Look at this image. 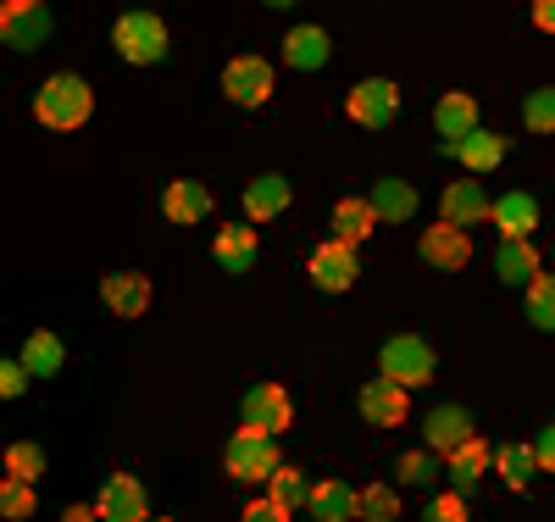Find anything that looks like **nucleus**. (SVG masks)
<instances>
[{"instance_id":"obj_40","label":"nucleus","mask_w":555,"mask_h":522,"mask_svg":"<svg viewBox=\"0 0 555 522\" xmlns=\"http://www.w3.org/2000/svg\"><path fill=\"white\" fill-rule=\"evenodd\" d=\"M533 456H539V467H544V472H555V422L533 440Z\"/></svg>"},{"instance_id":"obj_17","label":"nucleus","mask_w":555,"mask_h":522,"mask_svg":"<svg viewBox=\"0 0 555 522\" xmlns=\"http://www.w3.org/2000/svg\"><path fill=\"white\" fill-rule=\"evenodd\" d=\"M101 301L117 311V317H139L151 306V283L139 278V272H112L106 283H101Z\"/></svg>"},{"instance_id":"obj_34","label":"nucleus","mask_w":555,"mask_h":522,"mask_svg":"<svg viewBox=\"0 0 555 522\" xmlns=\"http://www.w3.org/2000/svg\"><path fill=\"white\" fill-rule=\"evenodd\" d=\"M528 128L533 133H555V89H533L528 94Z\"/></svg>"},{"instance_id":"obj_20","label":"nucleus","mask_w":555,"mask_h":522,"mask_svg":"<svg viewBox=\"0 0 555 522\" xmlns=\"http://www.w3.org/2000/svg\"><path fill=\"white\" fill-rule=\"evenodd\" d=\"M366 201H373L378 222H405V217L416 212V189H411V183H400V178H378Z\"/></svg>"},{"instance_id":"obj_12","label":"nucleus","mask_w":555,"mask_h":522,"mask_svg":"<svg viewBox=\"0 0 555 522\" xmlns=\"http://www.w3.org/2000/svg\"><path fill=\"white\" fill-rule=\"evenodd\" d=\"M423 434H428V445H434L439 456H455L461 445H473V440H478V434H473V417H467V411H455V406H439V411H428Z\"/></svg>"},{"instance_id":"obj_41","label":"nucleus","mask_w":555,"mask_h":522,"mask_svg":"<svg viewBox=\"0 0 555 522\" xmlns=\"http://www.w3.org/2000/svg\"><path fill=\"white\" fill-rule=\"evenodd\" d=\"M533 23H539L544 34H555V0H533Z\"/></svg>"},{"instance_id":"obj_1","label":"nucleus","mask_w":555,"mask_h":522,"mask_svg":"<svg viewBox=\"0 0 555 522\" xmlns=\"http://www.w3.org/2000/svg\"><path fill=\"white\" fill-rule=\"evenodd\" d=\"M89 106H95V94H89V84L78 78V73H56V78H44L39 84V94H34V117L44 123V128H78V123H89Z\"/></svg>"},{"instance_id":"obj_43","label":"nucleus","mask_w":555,"mask_h":522,"mask_svg":"<svg viewBox=\"0 0 555 522\" xmlns=\"http://www.w3.org/2000/svg\"><path fill=\"white\" fill-rule=\"evenodd\" d=\"M261 7H272V12H284V7H295V0H261Z\"/></svg>"},{"instance_id":"obj_35","label":"nucleus","mask_w":555,"mask_h":522,"mask_svg":"<svg viewBox=\"0 0 555 522\" xmlns=\"http://www.w3.org/2000/svg\"><path fill=\"white\" fill-rule=\"evenodd\" d=\"M0 511H7L12 522L34 517V484H12V479H7V489H0Z\"/></svg>"},{"instance_id":"obj_27","label":"nucleus","mask_w":555,"mask_h":522,"mask_svg":"<svg viewBox=\"0 0 555 522\" xmlns=\"http://www.w3.org/2000/svg\"><path fill=\"white\" fill-rule=\"evenodd\" d=\"M206 212H211V195H206L201 183L183 178V183H172V189H167V217H172V222H201Z\"/></svg>"},{"instance_id":"obj_6","label":"nucleus","mask_w":555,"mask_h":522,"mask_svg":"<svg viewBox=\"0 0 555 522\" xmlns=\"http://www.w3.org/2000/svg\"><path fill=\"white\" fill-rule=\"evenodd\" d=\"M240 417H245V429H256V434H284L295 422V400H289V390H278V384H256L245 395Z\"/></svg>"},{"instance_id":"obj_4","label":"nucleus","mask_w":555,"mask_h":522,"mask_svg":"<svg viewBox=\"0 0 555 522\" xmlns=\"http://www.w3.org/2000/svg\"><path fill=\"white\" fill-rule=\"evenodd\" d=\"M278 467H284V461H278L272 434L245 429V434H234V445H228V472H234L240 484H272V472H278Z\"/></svg>"},{"instance_id":"obj_33","label":"nucleus","mask_w":555,"mask_h":522,"mask_svg":"<svg viewBox=\"0 0 555 522\" xmlns=\"http://www.w3.org/2000/svg\"><path fill=\"white\" fill-rule=\"evenodd\" d=\"M39 472H44V450L39 445H12L7 450V479L12 484H39Z\"/></svg>"},{"instance_id":"obj_5","label":"nucleus","mask_w":555,"mask_h":522,"mask_svg":"<svg viewBox=\"0 0 555 522\" xmlns=\"http://www.w3.org/2000/svg\"><path fill=\"white\" fill-rule=\"evenodd\" d=\"M0 34H7L12 51H39L44 34H51L44 0H7V7H0Z\"/></svg>"},{"instance_id":"obj_19","label":"nucleus","mask_w":555,"mask_h":522,"mask_svg":"<svg viewBox=\"0 0 555 522\" xmlns=\"http://www.w3.org/2000/svg\"><path fill=\"white\" fill-rule=\"evenodd\" d=\"M494 272H500V283H533L539 278V251L528 240H500Z\"/></svg>"},{"instance_id":"obj_10","label":"nucleus","mask_w":555,"mask_h":522,"mask_svg":"<svg viewBox=\"0 0 555 522\" xmlns=\"http://www.w3.org/2000/svg\"><path fill=\"white\" fill-rule=\"evenodd\" d=\"M439 222H450V228H473V222H483L489 212H494V201L483 195V189L473 183V178H461V183H450L444 189V201H439Z\"/></svg>"},{"instance_id":"obj_36","label":"nucleus","mask_w":555,"mask_h":522,"mask_svg":"<svg viewBox=\"0 0 555 522\" xmlns=\"http://www.w3.org/2000/svg\"><path fill=\"white\" fill-rule=\"evenodd\" d=\"M395 472H400V479H405V484H434V461H428L423 450H405Z\"/></svg>"},{"instance_id":"obj_29","label":"nucleus","mask_w":555,"mask_h":522,"mask_svg":"<svg viewBox=\"0 0 555 522\" xmlns=\"http://www.w3.org/2000/svg\"><path fill=\"white\" fill-rule=\"evenodd\" d=\"M494 467H500V479L512 484V489H528V479H533L539 456H533V445H505V450L494 456Z\"/></svg>"},{"instance_id":"obj_18","label":"nucleus","mask_w":555,"mask_h":522,"mask_svg":"<svg viewBox=\"0 0 555 522\" xmlns=\"http://www.w3.org/2000/svg\"><path fill=\"white\" fill-rule=\"evenodd\" d=\"M328 56H334V39L322 34V28H295V34L284 39V62L300 67V73H317Z\"/></svg>"},{"instance_id":"obj_15","label":"nucleus","mask_w":555,"mask_h":522,"mask_svg":"<svg viewBox=\"0 0 555 522\" xmlns=\"http://www.w3.org/2000/svg\"><path fill=\"white\" fill-rule=\"evenodd\" d=\"M101 522H151L145 517V484L139 479H112L101 489Z\"/></svg>"},{"instance_id":"obj_22","label":"nucleus","mask_w":555,"mask_h":522,"mask_svg":"<svg viewBox=\"0 0 555 522\" xmlns=\"http://www.w3.org/2000/svg\"><path fill=\"white\" fill-rule=\"evenodd\" d=\"M373 222H378L373 201L350 195V201H339V206H334V240H350V245H361L366 233H373Z\"/></svg>"},{"instance_id":"obj_28","label":"nucleus","mask_w":555,"mask_h":522,"mask_svg":"<svg viewBox=\"0 0 555 522\" xmlns=\"http://www.w3.org/2000/svg\"><path fill=\"white\" fill-rule=\"evenodd\" d=\"M23 367L39 372V378H51V372L62 367V340H56V334H44V328H39V334H28V345H23Z\"/></svg>"},{"instance_id":"obj_7","label":"nucleus","mask_w":555,"mask_h":522,"mask_svg":"<svg viewBox=\"0 0 555 522\" xmlns=\"http://www.w3.org/2000/svg\"><path fill=\"white\" fill-rule=\"evenodd\" d=\"M222 94L234 106H261L267 94H272V62H261V56H234L228 62V73H222Z\"/></svg>"},{"instance_id":"obj_11","label":"nucleus","mask_w":555,"mask_h":522,"mask_svg":"<svg viewBox=\"0 0 555 522\" xmlns=\"http://www.w3.org/2000/svg\"><path fill=\"white\" fill-rule=\"evenodd\" d=\"M423 256L439 267V272H461L473 256V240H467V228H450V222H434L423 233Z\"/></svg>"},{"instance_id":"obj_9","label":"nucleus","mask_w":555,"mask_h":522,"mask_svg":"<svg viewBox=\"0 0 555 522\" xmlns=\"http://www.w3.org/2000/svg\"><path fill=\"white\" fill-rule=\"evenodd\" d=\"M356 245L350 240H328V245H317V256H311V278L322 283V290H350L356 283Z\"/></svg>"},{"instance_id":"obj_38","label":"nucleus","mask_w":555,"mask_h":522,"mask_svg":"<svg viewBox=\"0 0 555 522\" xmlns=\"http://www.w3.org/2000/svg\"><path fill=\"white\" fill-rule=\"evenodd\" d=\"M23 384H28V367H23V361H17V367H12V361L0 367V395H7V400H17Z\"/></svg>"},{"instance_id":"obj_2","label":"nucleus","mask_w":555,"mask_h":522,"mask_svg":"<svg viewBox=\"0 0 555 522\" xmlns=\"http://www.w3.org/2000/svg\"><path fill=\"white\" fill-rule=\"evenodd\" d=\"M112 39H117L122 62H133V67H151V62L167 56V23L156 12H122Z\"/></svg>"},{"instance_id":"obj_8","label":"nucleus","mask_w":555,"mask_h":522,"mask_svg":"<svg viewBox=\"0 0 555 522\" xmlns=\"http://www.w3.org/2000/svg\"><path fill=\"white\" fill-rule=\"evenodd\" d=\"M395 106H400V94H395L389 78H361V84L350 89V117L366 123V128H384V123L395 117Z\"/></svg>"},{"instance_id":"obj_26","label":"nucleus","mask_w":555,"mask_h":522,"mask_svg":"<svg viewBox=\"0 0 555 522\" xmlns=\"http://www.w3.org/2000/svg\"><path fill=\"white\" fill-rule=\"evenodd\" d=\"M217 267H222V272L256 267V233H250V228H222V233H217Z\"/></svg>"},{"instance_id":"obj_13","label":"nucleus","mask_w":555,"mask_h":522,"mask_svg":"<svg viewBox=\"0 0 555 522\" xmlns=\"http://www.w3.org/2000/svg\"><path fill=\"white\" fill-rule=\"evenodd\" d=\"M411 400L400 384H389V378H373V384L361 390V417L366 422H378V429H395V422H405Z\"/></svg>"},{"instance_id":"obj_3","label":"nucleus","mask_w":555,"mask_h":522,"mask_svg":"<svg viewBox=\"0 0 555 522\" xmlns=\"http://www.w3.org/2000/svg\"><path fill=\"white\" fill-rule=\"evenodd\" d=\"M378 378H389V384H400V390H423L434 378V351L416 334H395L378 351Z\"/></svg>"},{"instance_id":"obj_14","label":"nucleus","mask_w":555,"mask_h":522,"mask_svg":"<svg viewBox=\"0 0 555 522\" xmlns=\"http://www.w3.org/2000/svg\"><path fill=\"white\" fill-rule=\"evenodd\" d=\"M489 222L500 228V240H528L533 222H539V206H533L528 189H512V195H500V201H494Z\"/></svg>"},{"instance_id":"obj_16","label":"nucleus","mask_w":555,"mask_h":522,"mask_svg":"<svg viewBox=\"0 0 555 522\" xmlns=\"http://www.w3.org/2000/svg\"><path fill=\"white\" fill-rule=\"evenodd\" d=\"M434 123L444 133V145L455 151L467 133H478V101H473V94H444V101L434 106Z\"/></svg>"},{"instance_id":"obj_23","label":"nucleus","mask_w":555,"mask_h":522,"mask_svg":"<svg viewBox=\"0 0 555 522\" xmlns=\"http://www.w3.org/2000/svg\"><path fill=\"white\" fill-rule=\"evenodd\" d=\"M489 445L483 440H473V445H461L455 456H450V479H455V495H467V489H478L483 484V472H489Z\"/></svg>"},{"instance_id":"obj_31","label":"nucleus","mask_w":555,"mask_h":522,"mask_svg":"<svg viewBox=\"0 0 555 522\" xmlns=\"http://www.w3.org/2000/svg\"><path fill=\"white\" fill-rule=\"evenodd\" d=\"M267 500H278L284 511L311 506V484H306V472H295V467H278V472H272V495H267Z\"/></svg>"},{"instance_id":"obj_39","label":"nucleus","mask_w":555,"mask_h":522,"mask_svg":"<svg viewBox=\"0 0 555 522\" xmlns=\"http://www.w3.org/2000/svg\"><path fill=\"white\" fill-rule=\"evenodd\" d=\"M245 522H289V511L278 506V500H256V506L245 511Z\"/></svg>"},{"instance_id":"obj_24","label":"nucleus","mask_w":555,"mask_h":522,"mask_svg":"<svg viewBox=\"0 0 555 522\" xmlns=\"http://www.w3.org/2000/svg\"><path fill=\"white\" fill-rule=\"evenodd\" d=\"M455 156H461V167L489 173V167H500V162H505V139H500V133H489V128H478V133H467V139L455 145Z\"/></svg>"},{"instance_id":"obj_25","label":"nucleus","mask_w":555,"mask_h":522,"mask_svg":"<svg viewBox=\"0 0 555 522\" xmlns=\"http://www.w3.org/2000/svg\"><path fill=\"white\" fill-rule=\"evenodd\" d=\"M311 517H317V522H350V517H356V489H345L339 479L317 484V489H311Z\"/></svg>"},{"instance_id":"obj_30","label":"nucleus","mask_w":555,"mask_h":522,"mask_svg":"<svg viewBox=\"0 0 555 522\" xmlns=\"http://www.w3.org/2000/svg\"><path fill=\"white\" fill-rule=\"evenodd\" d=\"M528 322L544 328V334H555V278L550 272H539L528 283Z\"/></svg>"},{"instance_id":"obj_42","label":"nucleus","mask_w":555,"mask_h":522,"mask_svg":"<svg viewBox=\"0 0 555 522\" xmlns=\"http://www.w3.org/2000/svg\"><path fill=\"white\" fill-rule=\"evenodd\" d=\"M62 522H101V506H67Z\"/></svg>"},{"instance_id":"obj_21","label":"nucleus","mask_w":555,"mask_h":522,"mask_svg":"<svg viewBox=\"0 0 555 522\" xmlns=\"http://www.w3.org/2000/svg\"><path fill=\"white\" fill-rule=\"evenodd\" d=\"M245 212H250L256 222H267V217H278V212H289V183L278 178V173L256 178V183L245 189Z\"/></svg>"},{"instance_id":"obj_37","label":"nucleus","mask_w":555,"mask_h":522,"mask_svg":"<svg viewBox=\"0 0 555 522\" xmlns=\"http://www.w3.org/2000/svg\"><path fill=\"white\" fill-rule=\"evenodd\" d=\"M428 522H467V500H461L455 489H450V495H439V500L428 506Z\"/></svg>"},{"instance_id":"obj_32","label":"nucleus","mask_w":555,"mask_h":522,"mask_svg":"<svg viewBox=\"0 0 555 522\" xmlns=\"http://www.w3.org/2000/svg\"><path fill=\"white\" fill-rule=\"evenodd\" d=\"M356 517H361V522H395V517H400V495L384 489V484L361 489V495H356Z\"/></svg>"}]
</instances>
